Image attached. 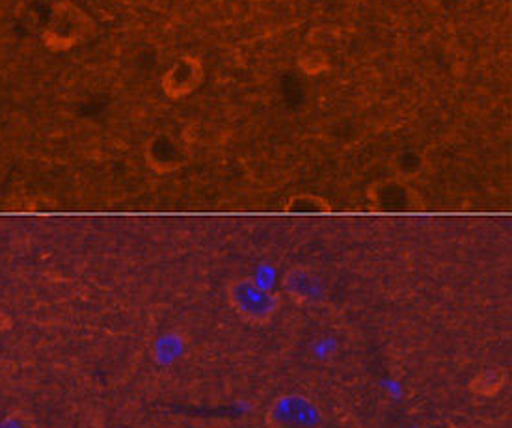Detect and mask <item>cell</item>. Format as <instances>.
<instances>
[{
    "mask_svg": "<svg viewBox=\"0 0 512 428\" xmlns=\"http://www.w3.org/2000/svg\"><path fill=\"white\" fill-rule=\"evenodd\" d=\"M94 17L71 0H58L51 6L49 19L43 28L41 40L53 53H66L94 38Z\"/></svg>",
    "mask_w": 512,
    "mask_h": 428,
    "instance_id": "1",
    "label": "cell"
},
{
    "mask_svg": "<svg viewBox=\"0 0 512 428\" xmlns=\"http://www.w3.org/2000/svg\"><path fill=\"white\" fill-rule=\"evenodd\" d=\"M282 289L297 306L313 308L323 304L326 298V285L323 276L308 265H295L289 268L282 278Z\"/></svg>",
    "mask_w": 512,
    "mask_h": 428,
    "instance_id": "7",
    "label": "cell"
},
{
    "mask_svg": "<svg viewBox=\"0 0 512 428\" xmlns=\"http://www.w3.org/2000/svg\"><path fill=\"white\" fill-rule=\"evenodd\" d=\"M267 428H324L319 404L302 393H283L265 412Z\"/></svg>",
    "mask_w": 512,
    "mask_h": 428,
    "instance_id": "3",
    "label": "cell"
},
{
    "mask_svg": "<svg viewBox=\"0 0 512 428\" xmlns=\"http://www.w3.org/2000/svg\"><path fill=\"white\" fill-rule=\"evenodd\" d=\"M509 380V375L505 369L501 367H485L481 369L477 375L473 376L470 380V391L477 397H483V399H492L499 395L505 384Z\"/></svg>",
    "mask_w": 512,
    "mask_h": 428,
    "instance_id": "9",
    "label": "cell"
},
{
    "mask_svg": "<svg viewBox=\"0 0 512 428\" xmlns=\"http://www.w3.org/2000/svg\"><path fill=\"white\" fill-rule=\"evenodd\" d=\"M205 81V66L198 56H179L168 71L162 75V94L170 101H181L200 90Z\"/></svg>",
    "mask_w": 512,
    "mask_h": 428,
    "instance_id": "6",
    "label": "cell"
},
{
    "mask_svg": "<svg viewBox=\"0 0 512 428\" xmlns=\"http://www.w3.org/2000/svg\"><path fill=\"white\" fill-rule=\"evenodd\" d=\"M297 66L304 75L317 77L330 69V58L319 49H308L298 56Z\"/></svg>",
    "mask_w": 512,
    "mask_h": 428,
    "instance_id": "11",
    "label": "cell"
},
{
    "mask_svg": "<svg viewBox=\"0 0 512 428\" xmlns=\"http://www.w3.org/2000/svg\"><path fill=\"white\" fill-rule=\"evenodd\" d=\"M12 319H10V315L8 313H4L2 309H0V334H4V332H8L10 328H12Z\"/></svg>",
    "mask_w": 512,
    "mask_h": 428,
    "instance_id": "13",
    "label": "cell"
},
{
    "mask_svg": "<svg viewBox=\"0 0 512 428\" xmlns=\"http://www.w3.org/2000/svg\"><path fill=\"white\" fill-rule=\"evenodd\" d=\"M427 168V157L423 151L416 148L399 149L393 157H391V170L393 177L403 179L412 183L414 179H418L419 175L425 172Z\"/></svg>",
    "mask_w": 512,
    "mask_h": 428,
    "instance_id": "8",
    "label": "cell"
},
{
    "mask_svg": "<svg viewBox=\"0 0 512 428\" xmlns=\"http://www.w3.org/2000/svg\"><path fill=\"white\" fill-rule=\"evenodd\" d=\"M0 428H40L36 419L25 410H12L2 417Z\"/></svg>",
    "mask_w": 512,
    "mask_h": 428,
    "instance_id": "12",
    "label": "cell"
},
{
    "mask_svg": "<svg viewBox=\"0 0 512 428\" xmlns=\"http://www.w3.org/2000/svg\"><path fill=\"white\" fill-rule=\"evenodd\" d=\"M226 300L233 313L250 326H267L282 308V296L248 276L228 283Z\"/></svg>",
    "mask_w": 512,
    "mask_h": 428,
    "instance_id": "2",
    "label": "cell"
},
{
    "mask_svg": "<svg viewBox=\"0 0 512 428\" xmlns=\"http://www.w3.org/2000/svg\"><path fill=\"white\" fill-rule=\"evenodd\" d=\"M367 201L377 213H414L423 207V200L412 183L386 177L367 188Z\"/></svg>",
    "mask_w": 512,
    "mask_h": 428,
    "instance_id": "4",
    "label": "cell"
},
{
    "mask_svg": "<svg viewBox=\"0 0 512 428\" xmlns=\"http://www.w3.org/2000/svg\"><path fill=\"white\" fill-rule=\"evenodd\" d=\"M472 2H479V4H488V2H494V0H472Z\"/></svg>",
    "mask_w": 512,
    "mask_h": 428,
    "instance_id": "14",
    "label": "cell"
},
{
    "mask_svg": "<svg viewBox=\"0 0 512 428\" xmlns=\"http://www.w3.org/2000/svg\"><path fill=\"white\" fill-rule=\"evenodd\" d=\"M144 159L149 170L157 175L176 174L189 162V146L176 134H153L144 146Z\"/></svg>",
    "mask_w": 512,
    "mask_h": 428,
    "instance_id": "5",
    "label": "cell"
},
{
    "mask_svg": "<svg viewBox=\"0 0 512 428\" xmlns=\"http://www.w3.org/2000/svg\"><path fill=\"white\" fill-rule=\"evenodd\" d=\"M283 213L287 214H328L332 213V203L321 194H293L283 203Z\"/></svg>",
    "mask_w": 512,
    "mask_h": 428,
    "instance_id": "10",
    "label": "cell"
}]
</instances>
